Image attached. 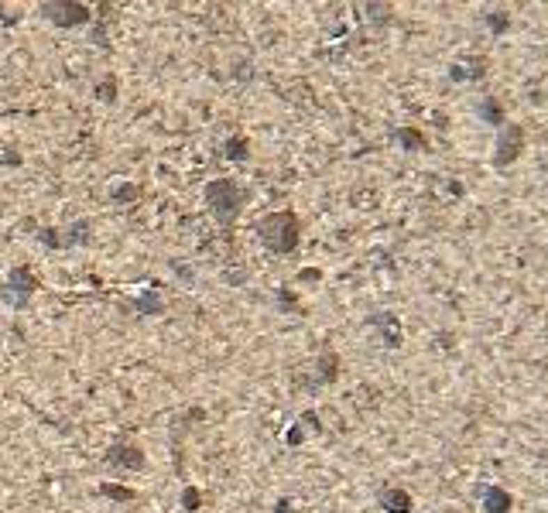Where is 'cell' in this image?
Wrapping results in <instances>:
<instances>
[{
    "mask_svg": "<svg viewBox=\"0 0 548 513\" xmlns=\"http://www.w3.org/2000/svg\"><path fill=\"white\" fill-rule=\"evenodd\" d=\"M483 24H487V31H490L494 38H501V35L510 31V10H504V7L487 10V14H483Z\"/></svg>",
    "mask_w": 548,
    "mask_h": 513,
    "instance_id": "cell-12",
    "label": "cell"
},
{
    "mask_svg": "<svg viewBox=\"0 0 548 513\" xmlns=\"http://www.w3.org/2000/svg\"><path fill=\"white\" fill-rule=\"evenodd\" d=\"M274 513H298V510H292V503H288V500H281V503H278V510Z\"/></svg>",
    "mask_w": 548,
    "mask_h": 513,
    "instance_id": "cell-22",
    "label": "cell"
},
{
    "mask_svg": "<svg viewBox=\"0 0 548 513\" xmlns=\"http://www.w3.org/2000/svg\"><path fill=\"white\" fill-rule=\"evenodd\" d=\"M137 308H141L144 315H155V312H162V298H158L155 291H148V294L137 301Z\"/></svg>",
    "mask_w": 548,
    "mask_h": 513,
    "instance_id": "cell-17",
    "label": "cell"
},
{
    "mask_svg": "<svg viewBox=\"0 0 548 513\" xmlns=\"http://www.w3.org/2000/svg\"><path fill=\"white\" fill-rule=\"evenodd\" d=\"M370 322H374V329L380 332V339H384L387 349H398V346H401V322H398L394 312H377Z\"/></svg>",
    "mask_w": 548,
    "mask_h": 513,
    "instance_id": "cell-9",
    "label": "cell"
},
{
    "mask_svg": "<svg viewBox=\"0 0 548 513\" xmlns=\"http://www.w3.org/2000/svg\"><path fill=\"white\" fill-rule=\"evenodd\" d=\"M38 291V281H35V274H31V267H17L14 274H10V281H7V301L10 305H17V308H24L28 305V298Z\"/></svg>",
    "mask_w": 548,
    "mask_h": 513,
    "instance_id": "cell-5",
    "label": "cell"
},
{
    "mask_svg": "<svg viewBox=\"0 0 548 513\" xmlns=\"http://www.w3.org/2000/svg\"><path fill=\"white\" fill-rule=\"evenodd\" d=\"M244 198H247V192H244L237 182H230V178H216V182H210V189H206V202H210L212 216H216L219 223H226V226L237 219Z\"/></svg>",
    "mask_w": 548,
    "mask_h": 513,
    "instance_id": "cell-2",
    "label": "cell"
},
{
    "mask_svg": "<svg viewBox=\"0 0 548 513\" xmlns=\"http://www.w3.org/2000/svg\"><path fill=\"white\" fill-rule=\"evenodd\" d=\"M100 493H103V496H110V500H117V503L134 500V489H127V486H113V482H103V486H100Z\"/></svg>",
    "mask_w": 548,
    "mask_h": 513,
    "instance_id": "cell-15",
    "label": "cell"
},
{
    "mask_svg": "<svg viewBox=\"0 0 548 513\" xmlns=\"http://www.w3.org/2000/svg\"><path fill=\"white\" fill-rule=\"evenodd\" d=\"M319 384H333L339 373V356L336 353H322V359H319Z\"/></svg>",
    "mask_w": 548,
    "mask_h": 513,
    "instance_id": "cell-14",
    "label": "cell"
},
{
    "mask_svg": "<svg viewBox=\"0 0 548 513\" xmlns=\"http://www.w3.org/2000/svg\"><path fill=\"white\" fill-rule=\"evenodd\" d=\"M226 158L247 161V141H244V137H233V141H226Z\"/></svg>",
    "mask_w": 548,
    "mask_h": 513,
    "instance_id": "cell-16",
    "label": "cell"
},
{
    "mask_svg": "<svg viewBox=\"0 0 548 513\" xmlns=\"http://www.w3.org/2000/svg\"><path fill=\"white\" fill-rule=\"evenodd\" d=\"M524 151V127L521 123H507L494 137V151H490V164L494 168H510Z\"/></svg>",
    "mask_w": 548,
    "mask_h": 513,
    "instance_id": "cell-3",
    "label": "cell"
},
{
    "mask_svg": "<svg viewBox=\"0 0 548 513\" xmlns=\"http://www.w3.org/2000/svg\"><path fill=\"white\" fill-rule=\"evenodd\" d=\"M377 503H380V510H384V513H412V510H415L412 493H408V489H401V486H387V489H380Z\"/></svg>",
    "mask_w": 548,
    "mask_h": 513,
    "instance_id": "cell-8",
    "label": "cell"
},
{
    "mask_svg": "<svg viewBox=\"0 0 548 513\" xmlns=\"http://www.w3.org/2000/svg\"><path fill=\"white\" fill-rule=\"evenodd\" d=\"M487 76V58L483 55H469V58H460L449 65V79L453 82H476Z\"/></svg>",
    "mask_w": 548,
    "mask_h": 513,
    "instance_id": "cell-7",
    "label": "cell"
},
{
    "mask_svg": "<svg viewBox=\"0 0 548 513\" xmlns=\"http://www.w3.org/2000/svg\"><path fill=\"white\" fill-rule=\"evenodd\" d=\"M42 14L58 28H76V24L89 21V7L86 3H69V0H48V3H42Z\"/></svg>",
    "mask_w": 548,
    "mask_h": 513,
    "instance_id": "cell-4",
    "label": "cell"
},
{
    "mask_svg": "<svg viewBox=\"0 0 548 513\" xmlns=\"http://www.w3.org/2000/svg\"><path fill=\"white\" fill-rule=\"evenodd\" d=\"M110 196L117 198V202H134V198L141 196V189H137V185H117Z\"/></svg>",
    "mask_w": 548,
    "mask_h": 513,
    "instance_id": "cell-19",
    "label": "cell"
},
{
    "mask_svg": "<svg viewBox=\"0 0 548 513\" xmlns=\"http://www.w3.org/2000/svg\"><path fill=\"white\" fill-rule=\"evenodd\" d=\"M394 137L401 141V148H405V151H425V134L418 130V127H401Z\"/></svg>",
    "mask_w": 548,
    "mask_h": 513,
    "instance_id": "cell-13",
    "label": "cell"
},
{
    "mask_svg": "<svg viewBox=\"0 0 548 513\" xmlns=\"http://www.w3.org/2000/svg\"><path fill=\"white\" fill-rule=\"evenodd\" d=\"M476 113H480V120H483L487 127H494V130H501V127L510 123V120H507L504 103H501V96H483L480 106H476Z\"/></svg>",
    "mask_w": 548,
    "mask_h": 513,
    "instance_id": "cell-10",
    "label": "cell"
},
{
    "mask_svg": "<svg viewBox=\"0 0 548 513\" xmlns=\"http://www.w3.org/2000/svg\"><path fill=\"white\" fill-rule=\"evenodd\" d=\"M480 507H483V513H510L514 510V496L504 486L487 482V486H480Z\"/></svg>",
    "mask_w": 548,
    "mask_h": 513,
    "instance_id": "cell-6",
    "label": "cell"
},
{
    "mask_svg": "<svg viewBox=\"0 0 548 513\" xmlns=\"http://www.w3.org/2000/svg\"><path fill=\"white\" fill-rule=\"evenodd\" d=\"M182 507H185L189 513H196V510H199V489L185 486V489H182Z\"/></svg>",
    "mask_w": 548,
    "mask_h": 513,
    "instance_id": "cell-20",
    "label": "cell"
},
{
    "mask_svg": "<svg viewBox=\"0 0 548 513\" xmlns=\"http://www.w3.org/2000/svg\"><path fill=\"white\" fill-rule=\"evenodd\" d=\"M107 459L113 466H120V469H144V455H141L137 445H113Z\"/></svg>",
    "mask_w": 548,
    "mask_h": 513,
    "instance_id": "cell-11",
    "label": "cell"
},
{
    "mask_svg": "<svg viewBox=\"0 0 548 513\" xmlns=\"http://www.w3.org/2000/svg\"><path fill=\"white\" fill-rule=\"evenodd\" d=\"M298 233H302V226H298V216L292 209L271 212L257 223V237L271 253H292L298 246Z\"/></svg>",
    "mask_w": 548,
    "mask_h": 513,
    "instance_id": "cell-1",
    "label": "cell"
},
{
    "mask_svg": "<svg viewBox=\"0 0 548 513\" xmlns=\"http://www.w3.org/2000/svg\"><path fill=\"white\" fill-rule=\"evenodd\" d=\"M319 271H302V274H298V281H319Z\"/></svg>",
    "mask_w": 548,
    "mask_h": 513,
    "instance_id": "cell-21",
    "label": "cell"
},
{
    "mask_svg": "<svg viewBox=\"0 0 548 513\" xmlns=\"http://www.w3.org/2000/svg\"><path fill=\"white\" fill-rule=\"evenodd\" d=\"M96 96H100L103 103H113V100H117V86H113V79L96 82Z\"/></svg>",
    "mask_w": 548,
    "mask_h": 513,
    "instance_id": "cell-18",
    "label": "cell"
}]
</instances>
